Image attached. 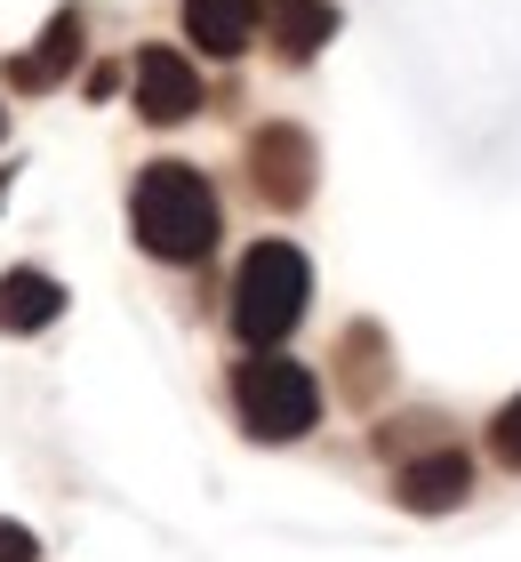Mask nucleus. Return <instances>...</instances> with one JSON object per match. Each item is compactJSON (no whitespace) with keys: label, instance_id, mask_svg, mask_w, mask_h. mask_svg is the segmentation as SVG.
I'll return each mask as SVG.
<instances>
[{"label":"nucleus","instance_id":"3","mask_svg":"<svg viewBox=\"0 0 521 562\" xmlns=\"http://www.w3.org/2000/svg\"><path fill=\"white\" fill-rule=\"evenodd\" d=\"M233 411H241V426L257 442H297V434H313V418H321V386H313L305 362L257 346L249 362H233Z\"/></svg>","mask_w":521,"mask_h":562},{"label":"nucleus","instance_id":"12","mask_svg":"<svg viewBox=\"0 0 521 562\" xmlns=\"http://www.w3.org/2000/svg\"><path fill=\"white\" fill-rule=\"evenodd\" d=\"M489 450H498V467H513V474H521V394L506 402L498 418H489Z\"/></svg>","mask_w":521,"mask_h":562},{"label":"nucleus","instance_id":"10","mask_svg":"<svg viewBox=\"0 0 521 562\" xmlns=\"http://www.w3.org/2000/svg\"><path fill=\"white\" fill-rule=\"evenodd\" d=\"M265 33L290 65H305V57H321V41L337 33V9L329 0H265Z\"/></svg>","mask_w":521,"mask_h":562},{"label":"nucleus","instance_id":"5","mask_svg":"<svg viewBox=\"0 0 521 562\" xmlns=\"http://www.w3.org/2000/svg\"><path fill=\"white\" fill-rule=\"evenodd\" d=\"M137 113L152 130H177V121L201 113V72L177 57V48H145L137 57Z\"/></svg>","mask_w":521,"mask_h":562},{"label":"nucleus","instance_id":"11","mask_svg":"<svg viewBox=\"0 0 521 562\" xmlns=\"http://www.w3.org/2000/svg\"><path fill=\"white\" fill-rule=\"evenodd\" d=\"M346 353H353V394H377L385 386V362H377V329H353V338H346Z\"/></svg>","mask_w":521,"mask_h":562},{"label":"nucleus","instance_id":"13","mask_svg":"<svg viewBox=\"0 0 521 562\" xmlns=\"http://www.w3.org/2000/svg\"><path fill=\"white\" fill-rule=\"evenodd\" d=\"M0 562H41V547H33V530L0 522Z\"/></svg>","mask_w":521,"mask_h":562},{"label":"nucleus","instance_id":"7","mask_svg":"<svg viewBox=\"0 0 521 562\" xmlns=\"http://www.w3.org/2000/svg\"><path fill=\"white\" fill-rule=\"evenodd\" d=\"M72 57H81V9H57V16L41 24V41L9 65V81H16L24 97H48V89L72 72Z\"/></svg>","mask_w":521,"mask_h":562},{"label":"nucleus","instance_id":"9","mask_svg":"<svg viewBox=\"0 0 521 562\" xmlns=\"http://www.w3.org/2000/svg\"><path fill=\"white\" fill-rule=\"evenodd\" d=\"M57 314H65V290H57L41 266L0 273V329H9V338H33V329H48Z\"/></svg>","mask_w":521,"mask_h":562},{"label":"nucleus","instance_id":"4","mask_svg":"<svg viewBox=\"0 0 521 562\" xmlns=\"http://www.w3.org/2000/svg\"><path fill=\"white\" fill-rule=\"evenodd\" d=\"M249 186L265 210H297L313 193V137L290 130V121H265V130L249 137Z\"/></svg>","mask_w":521,"mask_h":562},{"label":"nucleus","instance_id":"6","mask_svg":"<svg viewBox=\"0 0 521 562\" xmlns=\"http://www.w3.org/2000/svg\"><path fill=\"white\" fill-rule=\"evenodd\" d=\"M465 491H474V458L465 450H426L394 474V498L409 515H450V506H465Z\"/></svg>","mask_w":521,"mask_h":562},{"label":"nucleus","instance_id":"8","mask_svg":"<svg viewBox=\"0 0 521 562\" xmlns=\"http://www.w3.org/2000/svg\"><path fill=\"white\" fill-rule=\"evenodd\" d=\"M257 16H265V0H185V41L208 57H241L257 41Z\"/></svg>","mask_w":521,"mask_h":562},{"label":"nucleus","instance_id":"2","mask_svg":"<svg viewBox=\"0 0 521 562\" xmlns=\"http://www.w3.org/2000/svg\"><path fill=\"white\" fill-rule=\"evenodd\" d=\"M305 305H313V266H305V249H297V241H257L249 258H241V273H233L225 322H233V338H241V346H281V338L305 322Z\"/></svg>","mask_w":521,"mask_h":562},{"label":"nucleus","instance_id":"1","mask_svg":"<svg viewBox=\"0 0 521 562\" xmlns=\"http://www.w3.org/2000/svg\"><path fill=\"white\" fill-rule=\"evenodd\" d=\"M128 225H137V249L161 266H201L217 249V186L193 161H152L137 186H128Z\"/></svg>","mask_w":521,"mask_h":562}]
</instances>
